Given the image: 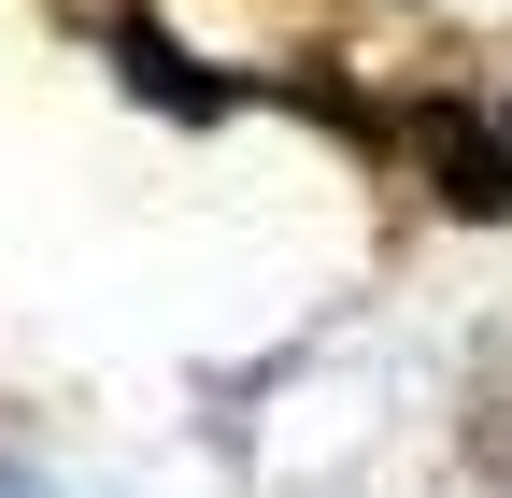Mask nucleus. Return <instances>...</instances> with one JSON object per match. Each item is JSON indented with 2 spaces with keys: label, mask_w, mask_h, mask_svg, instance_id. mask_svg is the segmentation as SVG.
<instances>
[{
  "label": "nucleus",
  "mask_w": 512,
  "mask_h": 498,
  "mask_svg": "<svg viewBox=\"0 0 512 498\" xmlns=\"http://www.w3.org/2000/svg\"><path fill=\"white\" fill-rule=\"evenodd\" d=\"M0 498H29V484H15V470H0Z\"/></svg>",
  "instance_id": "f03ea898"
},
{
  "label": "nucleus",
  "mask_w": 512,
  "mask_h": 498,
  "mask_svg": "<svg viewBox=\"0 0 512 498\" xmlns=\"http://www.w3.org/2000/svg\"><path fill=\"white\" fill-rule=\"evenodd\" d=\"M413 157H427V185L456 214H512V129H484L470 100H427L413 114Z\"/></svg>",
  "instance_id": "f257e3e1"
}]
</instances>
